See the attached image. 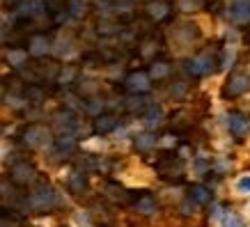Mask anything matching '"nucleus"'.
Listing matches in <instances>:
<instances>
[{"mask_svg":"<svg viewBox=\"0 0 250 227\" xmlns=\"http://www.w3.org/2000/svg\"><path fill=\"white\" fill-rule=\"evenodd\" d=\"M7 2H12V5H14V2H16V0H7Z\"/></svg>","mask_w":250,"mask_h":227,"instance_id":"c85d7f7f","label":"nucleus"},{"mask_svg":"<svg viewBox=\"0 0 250 227\" xmlns=\"http://www.w3.org/2000/svg\"><path fill=\"white\" fill-rule=\"evenodd\" d=\"M188 202L193 205H209L211 202V190L202 184H193L188 188Z\"/></svg>","mask_w":250,"mask_h":227,"instance_id":"1a4fd4ad","label":"nucleus"},{"mask_svg":"<svg viewBox=\"0 0 250 227\" xmlns=\"http://www.w3.org/2000/svg\"><path fill=\"white\" fill-rule=\"evenodd\" d=\"M67 9L71 16H83L87 12V0H69Z\"/></svg>","mask_w":250,"mask_h":227,"instance_id":"4be33fe9","label":"nucleus"},{"mask_svg":"<svg viewBox=\"0 0 250 227\" xmlns=\"http://www.w3.org/2000/svg\"><path fill=\"white\" fill-rule=\"evenodd\" d=\"M35 174H37V170H35V165L28 163V161H21V163H16V165L12 167V179H14L16 184H21V186L35 182Z\"/></svg>","mask_w":250,"mask_h":227,"instance_id":"0eeeda50","label":"nucleus"},{"mask_svg":"<svg viewBox=\"0 0 250 227\" xmlns=\"http://www.w3.org/2000/svg\"><path fill=\"white\" fill-rule=\"evenodd\" d=\"M115 126H117V117L115 115H97V120L92 124L94 133H99V136H106V133L115 131Z\"/></svg>","mask_w":250,"mask_h":227,"instance_id":"6e6552de","label":"nucleus"},{"mask_svg":"<svg viewBox=\"0 0 250 227\" xmlns=\"http://www.w3.org/2000/svg\"><path fill=\"white\" fill-rule=\"evenodd\" d=\"M184 92H186V83H184V81H177V85L170 87V94H172V97H182Z\"/></svg>","mask_w":250,"mask_h":227,"instance_id":"a878e982","label":"nucleus"},{"mask_svg":"<svg viewBox=\"0 0 250 227\" xmlns=\"http://www.w3.org/2000/svg\"><path fill=\"white\" fill-rule=\"evenodd\" d=\"M30 209L35 211H48V209H53L55 202H58V197H55V190L53 186L48 182H39L35 186V190L30 193Z\"/></svg>","mask_w":250,"mask_h":227,"instance_id":"f257e3e1","label":"nucleus"},{"mask_svg":"<svg viewBox=\"0 0 250 227\" xmlns=\"http://www.w3.org/2000/svg\"><path fill=\"white\" fill-rule=\"evenodd\" d=\"M145 101H147V99H143V97H133V99H129V101H126V108H129L131 113H138V110H143V108L147 106Z\"/></svg>","mask_w":250,"mask_h":227,"instance_id":"b1692460","label":"nucleus"},{"mask_svg":"<svg viewBox=\"0 0 250 227\" xmlns=\"http://www.w3.org/2000/svg\"><path fill=\"white\" fill-rule=\"evenodd\" d=\"M161 122H163V108L159 103H152V106L147 108V113H145V126L154 129V126H159Z\"/></svg>","mask_w":250,"mask_h":227,"instance_id":"ddd939ff","label":"nucleus"},{"mask_svg":"<svg viewBox=\"0 0 250 227\" xmlns=\"http://www.w3.org/2000/svg\"><path fill=\"white\" fill-rule=\"evenodd\" d=\"M48 140V129L39 126V124H30L28 129L23 131V143L30 144V147H44Z\"/></svg>","mask_w":250,"mask_h":227,"instance_id":"20e7f679","label":"nucleus"},{"mask_svg":"<svg viewBox=\"0 0 250 227\" xmlns=\"http://www.w3.org/2000/svg\"><path fill=\"white\" fill-rule=\"evenodd\" d=\"M25 60H28V53L21 51V48H9L7 51V62L12 64V67H23Z\"/></svg>","mask_w":250,"mask_h":227,"instance_id":"aec40b11","label":"nucleus"},{"mask_svg":"<svg viewBox=\"0 0 250 227\" xmlns=\"http://www.w3.org/2000/svg\"><path fill=\"white\" fill-rule=\"evenodd\" d=\"M69 190L76 193V195L87 190V177H85V172H74L69 177Z\"/></svg>","mask_w":250,"mask_h":227,"instance_id":"2eb2a0df","label":"nucleus"},{"mask_svg":"<svg viewBox=\"0 0 250 227\" xmlns=\"http://www.w3.org/2000/svg\"><path fill=\"white\" fill-rule=\"evenodd\" d=\"M228 227H243L241 218H239V216H234V213H229V216H228Z\"/></svg>","mask_w":250,"mask_h":227,"instance_id":"bb28decb","label":"nucleus"},{"mask_svg":"<svg viewBox=\"0 0 250 227\" xmlns=\"http://www.w3.org/2000/svg\"><path fill=\"white\" fill-rule=\"evenodd\" d=\"M106 190H108V195L113 197L115 202H129V190L126 188H122V186H117V184H108L106 186Z\"/></svg>","mask_w":250,"mask_h":227,"instance_id":"6ab92c4d","label":"nucleus"},{"mask_svg":"<svg viewBox=\"0 0 250 227\" xmlns=\"http://www.w3.org/2000/svg\"><path fill=\"white\" fill-rule=\"evenodd\" d=\"M207 7V0H179V9L184 12H193V9Z\"/></svg>","mask_w":250,"mask_h":227,"instance_id":"5701e85b","label":"nucleus"},{"mask_svg":"<svg viewBox=\"0 0 250 227\" xmlns=\"http://www.w3.org/2000/svg\"><path fill=\"white\" fill-rule=\"evenodd\" d=\"M0 227H5V223H2V220H0Z\"/></svg>","mask_w":250,"mask_h":227,"instance_id":"c756f323","label":"nucleus"},{"mask_svg":"<svg viewBox=\"0 0 250 227\" xmlns=\"http://www.w3.org/2000/svg\"><path fill=\"white\" fill-rule=\"evenodd\" d=\"M170 74V64H167V62H163V60H159V62H154L152 64V69H149V78H156V81H159V78H166V76Z\"/></svg>","mask_w":250,"mask_h":227,"instance_id":"412c9836","label":"nucleus"},{"mask_svg":"<svg viewBox=\"0 0 250 227\" xmlns=\"http://www.w3.org/2000/svg\"><path fill=\"white\" fill-rule=\"evenodd\" d=\"M30 48H28V53L30 55H46L48 53V48H51V41H48V37L46 35H35V37H30Z\"/></svg>","mask_w":250,"mask_h":227,"instance_id":"f8f14e48","label":"nucleus"},{"mask_svg":"<svg viewBox=\"0 0 250 227\" xmlns=\"http://www.w3.org/2000/svg\"><path fill=\"white\" fill-rule=\"evenodd\" d=\"M74 144H76V140H74V136L69 131H64V133H60V136L55 138V149L58 151H71Z\"/></svg>","mask_w":250,"mask_h":227,"instance_id":"a211bd4d","label":"nucleus"},{"mask_svg":"<svg viewBox=\"0 0 250 227\" xmlns=\"http://www.w3.org/2000/svg\"><path fill=\"white\" fill-rule=\"evenodd\" d=\"M213 64H216V58H213L211 53H200V55H193V58H188V60L184 62V69L188 71L190 76H205L209 74L213 69Z\"/></svg>","mask_w":250,"mask_h":227,"instance_id":"f03ea898","label":"nucleus"},{"mask_svg":"<svg viewBox=\"0 0 250 227\" xmlns=\"http://www.w3.org/2000/svg\"><path fill=\"white\" fill-rule=\"evenodd\" d=\"M229 16H232L236 23H248L250 21V5L234 2V5L229 7Z\"/></svg>","mask_w":250,"mask_h":227,"instance_id":"dca6fc26","label":"nucleus"},{"mask_svg":"<svg viewBox=\"0 0 250 227\" xmlns=\"http://www.w3.org/2000/svg\"><path fill=\"white\" fill-rule=\"evenodd\" d=\"M228 129H229V133H232L234 138H243L246 133H248V129H250L248 115H243V113H229L228 115Z\"/></svg>","mask_w":250,"mask_h":227,"instance_id":"423d86ee","label":"nucleus"},{"mask_svg":"<svg viewBox=\"0 0 250 227\" xmlns=\"http://www.w3.org/2000/svg\"><path fill=\"white\" fill-rule=\"evenodd\" d=\"M133 144H136L138 151H149L156 144V136H152V133H138L133 138Z\"/></svg>","mask_w":250,"mask_h":227,"instance_id":"f3484780","label":"nucleus"},{"mask_svg":"<svg viewBox=\"0 0 250 227\" xmlns=\"http://www.w3.org/2000/svg\"><path fill=\"white\" fill-rule=\"evenodd\" d=\"M44 7V0H23L21 5H19V16L21 19H32V16H37Z\"/></svg>","mask_w":250,"mask_h":227,"instance_id":"9b49d317","label":"nucleus"},{"mask_svg":"<svg viewBox=\"0 0 250 227\" xmlns=\"http://www.w3.org/2000/svg\"><path fill=\"white\" fill-rule=\"evenodd\" d=\"M149 76L145 74V71H133V74L126 76V81H124V85H126V90L133 92V94H145V92L149 90Z\"/></svg>","mask_w":250,"mask_h":227,"instance_id":"39448f33","label":"nucleus"},{"mask_svg":"<svg viewBox=\"0 0 250 227\" xmlns=\"http://www.w3.org/2000/svg\"><path fill=\"white\" fill-rule=\"evenodd\" d=\"M236 190L239 193H250V174H243L241 179L236 182Z\"/></svg>","mask_w":250,"mask_h":227,"instance_id":"393cba45","label":"nucleus"},{"mask_svg":"<svg viewBox=\"0 0 250 227\" xmlns=\"http://www.w3.org/2000/svg\"><path fill=\"white\" fill-rule=\"evenodd\" d=\"M147 16L152 19V21H163L170 16V2L166 0H154L147 5Z\"/></svg>","mask_w":250,"mask_h":227,"instance_id":"9d476101","label":"nucleus"},{"mask_svg":"<svg viewBox=\"0 0 250 227\" xmlns=\"http://www.w3.org/2000/svg\"><path fill=\"white\" fill-rule=\"evenodd\" d=\"M234 2H241V5H250V0H234Z\"/></svg>","mask_w":250,"mask_h":227,"instance_id":"cd10ccee","label":"nucleus"},{"mask_svg":"<svg viewBox=\"0 0 250 227\" xmlns=\"http://www.w3.org/2000/svg\"><path fill=\"white\" fill-rule=\"evenodd\" d=\"M248 87H250V76L243 74V71H236V74H232L228 78V83L223 85V97H225V99L241 97Z\"/></svg>","mask_w":250,"mask_h":227,"instance_id":"7ed1b4c3","label":"nucleus"},{"mask_svg":"<svg viewBox=\"0 0 250 227\" xmlns=\"http://www.w3.org/2000/svg\"><path fill=\"white\" fill-rule=\"evenodd\" d=\"M136 211L145 213V216H152V213H156V200H154L149 193L140 195L136 200Z\"/></svg>","mask_w":250,"mask_h":227,"instance_id":"4468645a","label":"nucleus"}]
</instances>
